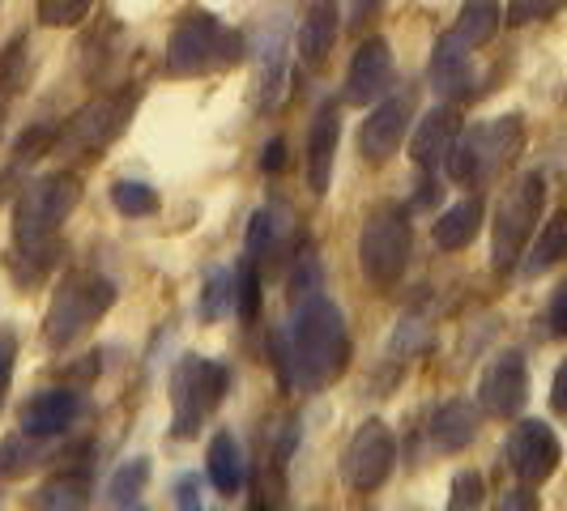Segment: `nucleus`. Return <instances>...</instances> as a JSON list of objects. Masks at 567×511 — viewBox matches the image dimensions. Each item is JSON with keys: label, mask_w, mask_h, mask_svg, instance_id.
Segmentation results:
<instances>
[{"label": "nucleus", "mask_w": 567, "mask_h": 511, "mask_svg": "<svg viewBox=\"0 0 567 511\" xmlns=\"http://www.w3.org/2000/svg\"><path fill=\"white\" fill-rule=\"evenodd\" d=\"M341 142V112L338 103H320L312 115V128H308V154H303V167H308V188L316 197L329 192V179H333V158H338Z\"/></svg>", "instance_id": "f3484780"}, {"label": "nucleus", "mask_w": 567, "mask_h": 511, "mask_svg": "<svg viewBox=\"0 0 567 511\" xmlns=\"http://www.w3.org/2000/svg\"><path fill=\"white\" fill-rule=\"evenodd\" d=\"M286 52H290V22L282 13H274L260 30V48H256V73H252V107L260 115L274 112L286 85Z\"/></svg>", "instance_id": "2eb2a0df"}, {"label": "nucleus", "mask_w": 567, "mask_h": 511, "mask_svg": "<svg viewBox=\"0 0 567 511\" xmlns=\"http://www.w3.org/2000/svg\"><path fill=\"white\" fill-rule=\"evenodd\" d=\"M142 103V90H115V94H99L90 98L82 112H73L60 124L52 149L56 154H78V158H99L107 145L128 128V119Z\"/></svg>", "instance_id": "1a4fd4ad"}, {"label": "nucleus", "mask_w": 567, "mask_h": 511, "mask_svg": "<svg viewBox=\"0 0 567 511\" xmlns=\"http://www.w3.org/2000/svg\"><path fill=\"white\" fill-rule=\"evenodd\" d=\"M175 503H179L184 511L200 508V478H197V473H184V478L175 482Z\"/></svg>", "instance_id": "58836bf2"}, {"label": "nucleus", "mask_w": 567, "mask_h": 511, "mask_svg": "<svg viewBox=\"0 0 567 511\" xmlns=\"http://www.w3.org/2000/svg\"><path fill=\"white\" fill-rule=\"evenodd\" d=\"M499 22H504L499 0H465L461 13H456L453 34L461 43H470V48H486L499 34Z\"/></svg>", "instance_id": "b1692460"}, {"label": "nucleus", "mask_w": 567, "mask_h": 511, "mask_svg": "<svg viewBox=\"0 0 567 511\" xmlns=\"http://www.w3.org/2000/svg\"><path fill=\"white\" fill-rule=\"evenodd\" d=\"M230 388V371L214 358L184 354L171 371V435L175 439H197L200 423L223 405Z\"/></svg>", "instance_id": "423d86ee"}, {"label": "nucleus", "mask_w": 567, "mask_h": 511, "mask_svg": "<svg viewBox=\"0 0 567 511\" xmlns=\"http://www.w3.org/2000/svg\"><path fill=\"white\" fill-rule=\"evenodd\" d=\"M90 9H94V0H39V4H34L39 22L52 30L82 27L85 18H90Z\"/></svg>", "instance_id": "2f4dec72"}, {"label": "nucleus", "mask_w": 567, "mask_h": 511, "mask_svg": "<svg viewBox=\"0 0 567 511\" xmlns=\"http://www.w3.org/2000/svg\"><path fill=\"white\" fill-rule=\"evenodd\" d=\"M483 473L478 469H461L453 478V486H449V508L453 511H470V508H483Z\"/></svg>", "instance_id": "473e14b6"}, {"label": "nucleus", "mask_w": 567, "mask_h": 511, "mask_svg": "<svg viewBox=\"0 0 567 511\" xmlns=\"http://www.w3.org/2000/svg\"><path fill=\"white\" fill-rule=\"evenodd\" d=\"M227 307L235 312V278L214 273L209 285H205V294H200V320H218Z\"/></svg>", "instance_id": "72a5a7b5"}, {"label": "nucleus", "mask_w": 567, "mask_h": 511, "mask_svg": "<svg viewBox=\"0 0 567 511\" xmlns=\"http://www.w3.org/2000/svg\"><path fill=\"white\" fill-rule=\"evenodd\" d=\"M82 205V175L78 170H52L22 188L13 205V255L30 264V278H39L60 252V227Z\"/></svg>", "instance_id": "f257e3e1"}, {"label": "nucleus", "mask_w": 567, "mask_h": 511, "mask_svg": "<svg viewBox=\"0 0 567 511\" xmlns=\"http://www.w3.org/2000/svg\"><path fill=\"white\" fill-rule=\"evenodd\" d=\"M559 260H567V209H559V213L542 227L538 243H534V252H529V260H525V273L538 278V273H546V269H555Z\"/></svg>", "instance_id": "a878e982"}, {"label": "nucleus", "mask_w": 567, "mask_h": 511, "mask_svg": "<svg viewBox=\"0 0 567 511\" xmlns=\"http://www.w3.org/2000/svg\"><path fill=\"white\" fill-rule=\"evenodd\" d=\"M461 137V115H456L453 103H444V107H435L431 115L419 119V128H414V142H410V158H414V167L419 170H440V163L449 158V149L456 145Z\"/></svg>", "instance_id": "aec40b11"}, {"label": "nucleus", "mask_w": 567, "mask_h": 511, "mask_svg": "<svg viewBox=\"0 0 567 511\" xmlns=\"http://www.w3.org/2000/svg\"><path fill=\"white\" fill-rule=\"evenodd\" d=\"M504 460L508 469L520 478V486H542L555 478L564 448H559V435L538 418H525V423L512 426L508 444H504Z\"/></svg>", "instance_id": "f8f14e48"}, {"label": "nucleus", "mask_w": 567, "mask_h": 511, "mask_svg": "<svg viewBox=\"0 0 567 511\" xmlns=\"http://www.w3.org/2000/svg\"><path fill=\"white\" fill-rule=\"evenodd\" d=\"M384 0H346V13H350V27H368L371 18L380 13Z\"/></svg>", "instance_id": "a19ab883"}, {"label": "nucleus", "mask_w": 567, "mask_h": 511, "mask_svg": "<svg viewBox=\"0 0 567 511\" xmlns=\"http://www.w3.org/2000/svg\"><path fill=\"white\" fill-rule=\"evenodd\" d=\"M478 439V409L470 405L465 397L444 400L435 414H431V444L440 452H465L470 444Z\"/></svg>", "instance_id": "412c9836"}, {"label": "nucleus", "mask_w": 567, "mask_h": 511, "mask_svg": "<svg viewBox=\"0 0 567 511\" xmlns=\"http://www.w3.org/2000/svg\"><path fill=\"white\" fill-rule=\"evenodd\" d=\"M567 0H512L508 4V22L512 27H529V22H542V18H555Z\"/></svg>", "instance_id": "c9c22d12"}, {"label": "nucleus", "mask_w": 567, "mask_h": 511, "mask_svg": "<svg viewBox=\"0 0 567 511\" xmlns=\"http://www.w3.org/2000/svg\"><path fill=\"white\" fill-rule=\"evenodd\" d=\"M205 473H209V482L218 494H239L244 490V478H248V460H244V448H239V439L230 435V430H218L214 439H209V448H205Z\"/></svg>", "instance_id": "4be33fe9"}, {"label": "nucleus", "mask_w": 567, "mask_h": 511, "mask_svg": "<svg viewBox=\"0 0 567 511\" xmlns=\"http://www.w3.org/2000/svg\"><path fill=\"white\" fill-rule=\"evenodd\" d=\"M483 197H465L456 200V205H449L440 218H435V227H431V234H435V248L440 252H465L470 243H474V234L483 230Z\"/></svg>", "instance_id": "5701e85b"}, {"label": "nucleus", "mask_w": 567, "mask_h": 511, "mask_svg": "<svg viewBox=\"0 0 567 511\" xmlns=\"http://www.w3.org/2000/svg\"><path fill=\"white\" fill-rule=\"evenodd\" d=\"M550 409L555 414H567V358L555 371V384H550Z\"/></svg>", "instance_id": "79ce46f5"}, {"label": "nucleus", "mask_w": 567, "mask_h": 511, "mask_svg": "<svg viewBox=\"0 0 567 511\" xmlns=\"http://www.w3.org/2000/svg\"><path fill=\"white\" fill-rule=\"evenodd\" d=\"M393 77H398V64H393V48L389 39L371 34L368 43H359V52L350 60V73H346V103L350 107H371L380 103L389 90H393Z\"/></svg>", "instance_id": "4468645a"}, {"label": "nucleus", "mask_w": 567, "mask_h": 511, "mask_svg": "<svg viewBox=\"0 0 567 511\" xmlns=\"http://www.w3.org/2000/svg\"><path fill=\"white\" fill-rule=\"evenodd\" d=\"M145 482H150V456H133L124 460L107 482V503L112 508H137L145 494Z\"/></svg>", "instance_id": "bb28decb"}, {"label": "nucleus", "mask_w": 567, "mask_h": 511, "mask_svg": "<svg viewBox=\"0 0 567 511\" xmlns=\"http://www.w3.org/2000/svg\"><path fill=\"white\" fill-rule=\"evenodd\" d=\"M393 465H398L393 430L380 418H368V423H359V430L350 435V444L341 452V482H346L350 494H371V490H380L389 482Z\"/></svg>", "instance_id": "9d476101"}, {"label": "nucleus", "mask_w": 567, "mask_h": 511, "mask_svg": "<svg viewBox=\"0 0 567 511\" xmlns=\"http://www.w3.org/2000/svg\"><path fill=\"white\" fill-rule=\"evenodd\" d=\"M39 508H85L90 503V473L85 469H60L34 494Z\"/></svg>", "instance_id": "393cba45"}, {"label": "nucleus", "mask_w": 567, "mask_h": 511, "mask_svg": "<svg viewBox=\"0 0 567 511\" xmlns=\"http://www.w3.org/2000/svg\"><path fill=\"white\" fill-rule=\"evenodd\" d=\"M112 205L124 218H154L158 213V192L142 179H120L112 188Z\"/></svg>", "instance_id": "c756f323"}, {"label": "nucleus", "mask_w": 567, "mask_h": 511, "mask_svg": "<svg viewBox=\"0 0 567 511\" xmlns=\"http://www.w3.org/2000/svg\"><path fill=\"white\" fill-rule=\"evenodd\" d=\"M115 307V282L103 273H90V269H73L64 273L52 290V303L43 315V341L48 350L64 354L69 345L78 341Z\"/></svg>", "instance_id": "7ed1b4c3"}, {"label": "nucleus", "mask_w": 567, "mask_h": 511, "mask_svg": "<svg viewBox=\"0 0 567 511\" xmlns=\"http://www.w3.org/2000/svg\"><path fill=\"white\" fill-rule=\"evenodd\" d=\"M282 167H286V142L274 137V142L260 149V170H265V175H278Z\"/></svg>", "instance_id": "ea45409f"}, {"label": "nucleus", "mask_w": 567, "mask_h": 511, "mask_svg": "<svg viewBox=\"0 0 567 511\" xmlns=\"http://www.w3.org/2000/svg\"><path fill=\"white\" fill-rule=\"evenodd\" d=\"M85 414V397L78 388H48L39 397H30L18 414V430H27L34 439H56Z\"/></svg>", "instance_id": "dca6fc26"}, {"label": "nucleus", "mask_w": 567, "mask_h": 511, "mask_svg": "<svg viewBox=\"0 0 567 511\" xmlns=\"http://www.w3.org/2000/svg\"><path fill=\"white\" fill-rule=\"evenodd\" d=\"M414 112H419V94L410 85L384 94L371 107V115L363 119V128H359V154L368 158L371 167H380V163H389L398 154L405 133H410V124H414Z\"/></svg>", "instance_id": "9b49d317"}, {"label": "nucleus", "mask_w": 567, "mask_h": 511, "mask_svg": "<svg viewBox=\"0 0 567 511\" xmlns=\"http://www.w3.org/2000/svg\"><path fill=\"white\" fill-rule=\"evenodd\" d=\"M542 209H546V175L525 170L504 192L499 209H495V227H491V264H495V273H508L512 264L520 260L525 243L534 239V230L542 222Z\"/></svg>", "instance_id": "6e6552de"}, {"label": "nucleus", "mask_w": 567, "mask_h": 511, "mask_svg": "<svg viewBox=\"0 0 567 511\" xmlns=\"http://www.w3.org/2000/svg\"><path fill=\"white\" fill-rule=\"evenodd\" d=\"M30 82V60H27V39H9V48L0 52V107L13 103Z\"/></svg>", "instance_id": "c85d7f7f"}, {"label": "nucleus", "mask_w": 567, "mask_h": 511, "mask_svg": "<svg viewBox=\"0 0 567 511\" xmlns=\"http://www.w3.org/2000/svg\"><path fill=\"white\" fill-rule=\"evenodd\" d=\"M278 248V222L269 209H256L252 222H248V255L252 260H265V255Z\"/></svg>", "instance_id": "f704fd0d"}, {"label": "nucleus", "mask_w": 567, "mask_h": 511, "mask_svg": "<svg viewBox=\"0 0 567 511\" xmlns=\"http://www.w3.org/2000/svg\"><path fill=\"white\" fill-rule=\"evenodd\" d=\"M499 508H538V499H534V494H529V486H525V490L504 494V499H499Z\"/></svg>", "instance_id": "37998d69"}, {"label": "nucleus", "mask_w": 567, "mask_h": 511, "mask_svg": "<svg viewBox=\"0 0 567 511\" xmlns=\"http://www.w3.org/2000/svg\"><path fill=\"white\" fill-rule=\"evenodd\" d=\"M290 354H295V379L303 384V393H320L350 367V333H346V315L329 294H308L295 303L290 320Z\"/></svg>", "instance_id": "f03ea898"}, {"label": "nucleus", "mask_w": 567, "mask_h": 511, "mask_svg": "<svg viewBox=\"0 0 567 511\" xmlns=\"http://www.w3.org/2000/svg\"><path fill=\"white\" fill-rule=\"evenodd\" d=\"M13 367H18V341L9 337V333H0V405H4L9 388H13Z\"/></svg>", "instance_id": "4c0bfd02"}, {"label": "nucleus", "mask_w": 567, "mask_h": 511, "mask_svg": "<svg viewBox=\"0 0 567 511\" xmlns=\"http://www.w3.org/2000/svg\"><path fill=\"white\" fill-rule=\"evenodd\" d=\"M426 77L435 85V94H444V98H470L474 94V48L470 43H461L456 34H444L440 43H435V52H431V69H426Z\"/></svg>", "instance_id": "a211bd4d"}, {"label": "nucleus", "mask_w": 567, "mask_h": 511, "mask_svg": "<svg viewBox=\"0 0 567 511\" xmlns=\"http://www.w3.org/2000/svg\"><path fill=\"white\" fill-rule=\"evenodd\" d=\"M338 34H341V4L338 0H312L308 13H303V27H299V43H295L303 69L320 73L329 64V56H333V48H338Z\"/></svg>", "instance_id": "6ab92c4d"}, {"label": "nucleus", "mask_w": 567, "mask_h": 511, "mask_svg": "<svg viewBox=\"0 0 567 511\" xmlns=\"http://www.w3.org/2000/svg\"><path fill=\"white\" fill-rule=\"evenodd\" d=\"M244 60V34L223 27L214 13H184L167 39L171 77H200Z\"/></svg>", "instance_id": "20e7f679"}, {"label": "nucleus", "mask_w": 567, "mask_h": 511, "mask_svg": "<svg viewBox=\"0 0 567 511\" xmlns=\"http://www.w3.org/2000/svg\"><path fill=\"white\" fill-rule=\"evenodd\" d=\"M43 460V439H34L27 430H18V435H9L4 444H0V482H9V478H22L30 473L34 465Z\"/></svg>", "instance_id": "cd10ccee"}, {"label": "nucleus", "mask_w": 567, "mask_h": 511, "mask_svg": "<svg viewBox=\"0 0 567 511\" xmlns=\"http://www.w3.org/2000/svg\"><path fill=\"white\" fill-rule=\"evenodd\" d=\"M529 400V363L520 350H504L486 363L478 379V405L491 418H516Z\"/></svg>", "instance_id": "ddd939ff"}, {"label": "nucleus", "mask_w": 567, "mask_h": 511, "mask_svg": "<svg viewBox=\"0 0 567 511\" xmlns=\"http://www.w3.org/2000/svg\"><path fill=\"white\" fill-rule=\"evenodd\" d=\"M546 328H550V337H567V278L555 285V294H550V307H546Z\"/></svg>", "instance_id": "e433bc0d"}, {"label": "nucleus", "mask_w": 567, "mask_h": 511, "mask_svg": "<svg viewBox=\"0 0 567 511\" xmlns=\"http://www.w3.org/2000/svg\"><path fill=\"white\" fill-rule=\"evenodd\" d=\"M520 145H525L520 115H495V119H486V124L456 137V145L444 158V170L456 184H483V179L508 167L512 158L520 154Z\"/></svg>", "instance_id": "39448f33"}, {"label": "nucleus", "mask_w": 567, "mask_h": 511, "mask_svg": "<svg viewBox=\"0 0 567 511\" xmlns=\"http://www.w3.org/2000/svg\"><path fill=\"white\" fill-rule=\"evenodd\" d=\"M235 315L244 320V324H256V315H260V273H256V260H239V269H235Z\"/></svg>", "instance_id": "7c9ffc66"}, {"label": "nucleus", "mask_w": 567, "mask_h": 511, "mask_svg": "<svg viewBox=\"0 0 567 511\" xmlns=\"http://www.w3.org/2000/svg\"><path fill=\"white\" fill-rule=\"evenodd\" d=\"M410 252H414V230L405 209L380 205L375 213H368V222L359 230V269L375 290H393L405 278Z\"/></svg>", "instance_id": "0eeeda50"}]
</instances>
